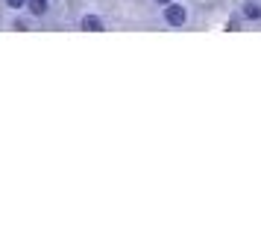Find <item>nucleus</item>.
<instances>
[{"mask_svg":"<svg viewBox=\"0 0 261 252\" xmlns=\"http://www.w3.org/2000/svg\"><path fill=\"white\" fill-rule=\"evenodd\" d=\"M185 18H188L185 6H179V3H167V6H165V21L170 26H182V24H185Z\"/></svg>","mask_w":261,"mask_h":252,"instance_id":"1","label":"nucleus"},{"mask_svg":"<svg viewBox=\"0 0 261 252\" xmlns=\"http://www.w3.org/2000/svg\"><path fill=\"white\" fill-rule=\"evenodd\" d=\"M244 15L255 21V18H261V6H258V3H244Z\"/></svg>","mask_w":261,"mask_h":252,"instance_id":"3","label":"nucleus"},{"mask_svg":"<svg viewBox=\"0 0 261 252\" xmlns=\"http://www.w3.org/2000/svg\"><path fill=\"white\" fill-rule=\"evenodd\" d=\"M155 3H165V6H167V3H170V0H155Z\"/></svg>","mask_w":261,"mask_h":252,"instance_id":"6","label":"nucleus"},{"mask_svg":"<svg viewBox=\"0 0 261 252\" xmlns=\"http://www.w3.org/2000/svg\"><path fill=\"white\" fill-rule=\"evenodd\" d=\"M47 9V0H30V12L33 15H44Z\"/></svg>","mask_w":261,"mask_h":252,"instance_id":"4","label":"nucleus"},{"mask_svg":"<svg viewBox=\"0 0 261 252\" xmlns=\"http://www.w3.org/2000/svg\"><path fill=\"white\" fill-rule=\"evenodd\" d=\"M83 30H88V33H100V30H103V21L94 18V15H85L83 18Z\"/></svg>","mask_w":261,"mask_h":252,"instance_id":"2","label":"nucleus"},{"mask_svg":"<svg viewBox=\"0 0 261 252\" xmlns=\"http://www.w3.org/2000/svg\"><path fill=\"white\" fill-rule=\"evenodd\" d=\"M6 6H12V9H21V6H24V0H6Z\"/></svg>","mask_w":261,"mask_h":252,"instance_id":"5","label":"nucleus"}]
</instances>
